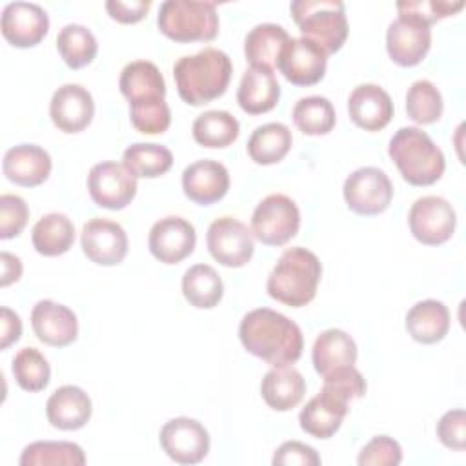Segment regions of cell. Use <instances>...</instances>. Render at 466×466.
I'll use <instances>...</instances> for the list:
<instances>
[{"instance_id":"31","label":"cell","mask_w":466,"mask_h":466,"mask_svg":"<svg viewBox=\"0 0 466 466\" xmlns=\"http://www.w3.org/2000/svg\"><path fill=\"white\" fill-rule=\"evenodd\" d=\"M293 137L286 124L268 122L251 133L248 140V155L255 164L271 166L280 162L291 149Z\"/></svg>"},{"instance_id":"48","label":"cell","mask_w":466,"mask_h":466,"mask_svg":"<svg viewBox=\"0 0 466 466\" xmlns=\"http://www.w3.org/2000/svg\"><path fill=\"white\" fill-rule=\"evenodd\" d=\"M22 335V320L20 317L2 306L0 308V350H7L11 344H15Z\"/></svg>"},{"instance_id":"38","label":"cell","mask_w":466,"mask_h":466,"mask_svg":"<svg viewBox=\"0 0 466 466\" xmlns=\"http://www.w3.org/2000/svg\"><path fill=\"white\" fill-rule=\"evenodd\" d=\"M293 122L304 135H328L337 122L335 107L326 96L311 95L297 100L291 111Z\"/></svg>"},{"instance_id":"4","label":"cell","mask_w":466,"mask_h":466,"mask_svg":"<svg viewBox=\"0 0 466 466\" xmlns=\"http://www.w3.org/2000/svg\"><path fill=\"white\" fill-rule=\"evenodd\" d=\"M388 155L402 178L411 186H431L446 169L442 151L428 133L413 126L395 131L388 146Z\"/></svg>"},{"instance_id":"19","label":"cell","mask_w":466,"mask_h":466,"mask_svg":"<svg viewBox=\"0 0 466 466\" xmlns=\"http://www.w3.org/2000/svg\"><path fill=\"white\" fill-rule=\"evenodd\" d=\"M93 115V96L80 84H64L51 96L49 116L53 124L64 133L84 131L91 124Z\"/></svg>"},{"instance_id":"22","label":"cell","mask_w":466,"mask_h":466,"mask_svg":"<svg viewBox=\"0 0 466 466\" xmlns=\"http://www.w3.org/2000/svg\"><path fill=\"white\" fill-rule=\"evenodd\" d=\"M53 162L49 153L36 144H18L5 151L2 171L16 186L35 187L47 180Z\"/></svg>"},{"instance_id":"34","label":"cell","mask_w":466,"mask_h":466,"mask_svg":"<svg viewBox=\"0 0 466 466\" xmlns=\"http://www.w3.org/2000/svg\"><path fill=\"white\" fill-rule=\"evenodd\" d=\"M193 138L204 147H228L240 133L238 120L222 109H209L200 113L191 127Z\"/></svg>"},{"instance_id":"42","label":"cell","mask_w":466,"mask_h":466,"mask_svg":"<svg viewBox=\"0 0 466 466\" xmlns=\"http://www.w3.org/2000/svg\"><path fill=\"white\" fill-rule=\"evenodd\" d=\"M402 461L400 444L388 435H375L357 457L359 466H397Z\"/></svg>"},{"instance_id":"9","label":"cell","mask_w":466,"mask_h":466,"mask_svg":"<svg viewBox=\"0 0 466 466\" xmlns=\"http://www.w3.org/2000/svg\"><path fill=\"white\" fill-rule=\"evenodd\" d=\"M342 195L353 213L371 217L388 209L393 198V184L382 169L366 166L348 175Z\"/></svg>"},{"instance_id":"1","label":"cell","mask_w":466,"mask_h":466,"mask_svg":"<svg viewBox=\"0 0 466 466\" xmlns=\"http://www.w3.org/2000/svg\"><path fill=\"white\" fill-rule=\"evenodd\" d=\"M244 350L269 366H289L302 355L304 337L300 328L286 315L257 308L248 311L238 326Z\"/></svg>"},{"instance_id":"10","label":"cell","mask_w":466,"mask_h":466,"mask_svg":"<svg viewBox=\"0 0 466 466\" xmlns=\"http://www.w3.org/2000/svg\"><path fill=\"white\" fill-rule=\"evenodd\" d=\"M408 224L411 235L420 244L439 246L451 238L457 226V215L446 198L426 195L411 204Z\"/></svg>"},{"instance_id":"25","label":"cell","mask_w":466,"mask_h":466,"mask_svg":"<svg viewBox=\"0 0 466 466\" xmlns=\"http://www.w3.org/2000/svg\"><path fill=\"white\" fill-rule=\"evenodd\" d=\"M280 98V86L273 69L251 66L244 71L238 89L237 102L248 115H262L271 111Z\"/></svg>"},{"instance_id":"33","label":"cell","mask_w":466,"mask_h":466,"mask_svg":"<svg viewBox=\"0 0 466 466\" xmlns=\"http://www.w3.org/2000/svg\"><path fill=\"white\" fill-rule=\"evenodd\" d=\"M182 295L191 306L211 309L222 300L224 284L213 266L195 264L182 277Z\"/></svg>"},{"instance_id":"32","label":"cell","mask_w":466,"mask_h":466,"mask_svg":"<svg viewBox=\"0 0 466 466\" xmlns=\"http://www.w3.org/2000/svg\"><path fill=\"white\" fill-rule=\"evenodd\" d=\"M31 242L44 257L64 255L75 242V226L64 213H47L33 226Z\"/></svg>"},{"instance_id":"46","label":"cell","mask_w":466,"mask_h":466,"mask_svg":"<svg viewBox=\"0 0 466 466\" xmlns=\"http://www.w3.org/2000/svg\"><path fill=\"white\" fill-rule=\"evenodd\" d=\"M271 462L275 466H319L320 457L315 448L300 441H286L275 450Z\"/></svg>"},{"instance_id":"36","label":"cell","mask_w":466,"mask_h":466,"mask_svg":"<svg viewBox=\"0 0 466 466\" xmlns=\"http://www.w3.org/2000/svg\"><path fill=\"white\" fill-rule=\"evenodd\" d=\"M122 164L138 178H157L173 166V153L160 144L135 142L124 149Z\"/></svg>"},{"instance_id":"24","label":"cell","mask_w":466,"mask_h":466,"mask_svg":"<svg viewBox=\"0 0 466 466\" xmlns=\"http://www.w3.org/2000/svg\"><path fill=\"white\" fill-rule=\"evenodd\" d=\"M91 411L93 406L89 395L75 384L56 388L46 402L47 420L53 428L62 431H75L84 428L91 419Z\"/></svg>"},{"instance_id":"44","label":"cell","mask_w":466,"mask_h":466,"mask_svg":"<svg viewBox=\"0 0 466 466\" xmlns=\"http://www.w3.org/2000/svg\"><path fill=\"white\" fill-rule=\"evenodd\" d=\"M464 7L462 0L457 2H444V0H406L397 2V11H408L419 15L422 20H426L430 25L437 20H442L446 16L455 15Z\"/></svg>"},{"instance_id":"14","label":"cell","mask_w":466,"mask_h":466,"mask_svg":"<svg viewBox=\"0 0 466 466\" xmlns=\"http://www.w3.org/2000/svg\"><path fill=\"white\" fill-rule=\"evenodd\" d=\"M158 441L166 455L178 464H197L209 451V433L195 419H169L158 433Z\"/></svg>"},{"instance_id":"45","label":"cell","mask_w":466,"mask_h":466,"mask_svg":"<svg viewBox=\"0 0 466 466\" xmlns=\"http://www.w3.org/2000/svg\"><path fill=\"white\" fill-rule=\"evenodd\" d=\"M437 437L439 441L455 451H462L466 448V413L464 410H450L437 422Z\"/></svg>"},{"instance_id":"30","label":"cell","mask_w":466,"mask_h":466,"mask_svg":"<svg viewBox=\"0 0 466 466\" xmlns=\"http://www.w3.org/2000/svg\"><path fill=\"white\" fill-rule=\"evenodd\" d=\"M289 40L288 31L279 24H258L244 38V55L251 66L273 69L282 47Z\"/></svg>"},{"instance_id":"37","label":"cell","mask_w":466,"mask_h":466,"mask_svg":"<svg viewBox=\"0 0 466 466\" xmlns=\"http://www.w3.org/2000/svg\"><path fill=\"white\" fill-rule=\"evenodd\" d=\"M56 49L67 67L80 69L95 60L98 44L91 29L86 25L67 24L58 31Z\"/></svg>"},{"instance_id":"18","label":"cell","mask_w":466,"mask_h":466,"mask_svg":"<svg viewBox=\"0 0 466 466\" xmlns=\"http://www.w3.org/2000/svg\"><path fill=\"white\" fill-rule=\"evenodd\" d=\"M0 29L11 46L33 47L47 35L49 16L38 4L11 2L2 11Z\"/></svg>"},{"instance_id":"16","label":"cell","mask_w":466,"mask_h":466,"mask_svg":"<svg viewBox=\"0 0 466 466\" xmlns=\"http://www.w3.org/2000/svg\"><path fill=\"white\" fill-rule=\"evenodd\" d=\"M80 244L84 255L100 266H116L127 255V235L124 228L109 218L95 217L82 228Z\"/></svg>"},{"instance_id":"20","label":"cell","mask_w":466,"mask_h":466,"mask_svg":"<svg viewBox=\"0 0 466 466\" xmlns=\"http://www.w3.org/2000/svg\"><path fill=\"white\" fill-rule=\"evenodd\" d=\"M182 189L195 204H215L222 200L229 189V173L218 160H197L182 171Z\"/></svg>"},{"instance_id":"17","label":"cell","mask_w":466,"mask_h":466,"mask_svg":"<svg viewBox=\"0 0 466 466\" xmlns=\"http://www.w3.org/2000/svg\"><path fill=\"white\" fill-rule=\"evenodd\" d=\"M197 244V233L189 220L182 217H164L157 220L147 237L151 255L164 264H177L189 257Z\"/></svg>"},{"instance_id":"49","label":"cell","mask_w":466,"mask_h":466,"mask_svg":"<svg viewBox=\"0 0 466 466\" xmlns=\"http://www.w3.org/2000/svg\"><path fill=\"white\" fill-rule=\"evenodd\" d=\"M0 262H2V279H0L2 288L16 282L22 277V262L16 255H13L9 251H2Z\"/></svg>"},{"instance_id":"43","label":"cell","mask_w":466,"mask_h":466,"mask_svg":"<svg viewBox=\"0 0 466 466\" xmlns=\"http://www.w3.org/2000/svg\"><path fill=\"white\" fill-rule=\"evenodd\" d=\"M29 218V208L18 195H0V238L7 240L18 237Z\"/></svg>"},{"instance_id":"13","label":"cell","mask_w":466,"mask_h":466,"mask_svg":"<svg viewBox=\"0 0 466 466\" xmlns=\"http://www.w3.org/2000/svg\"><path fill=\"white\" fill-rule=\"evenodd\" d=\"M350 402L351 399L346 393L324 382L320 391L311 397L299 413L302 431L315 439L333 437L350 411Z\"/></svg>"},{"instance_id":"35","label":"cell","mask_w":466,"mask_h":466,"mask_svg":"<svg viewBox=\"0 0 466 466\" xmlns=\"http://www.w3.org/2000/svg\"><path fill=\"white\" fill-rule=\"evenodd\" d=\"M18 462L20 466H82L86 455L69 441H36L22 450Z\"/></svg>"},{"instance_id":"3","label":"cell","mask_w":466,"mask_h":466,"mask_svg":"<svg viewBox=\"0 0 466 466\" xmlns=\"http://www.w3.org/2000/svg\"><path fill=\"white\" fill-rule=\"evenodd\" d=\"M320 275L319 257L302 246H295L280 255L268 277L266 289L277 302L302 308L315 299Z\"/></svg>"},{"instance_id":"11","label":"cell","mask_w":466,"mask_h":466,"mask_svg":"<svg viewBox=\"0 0 466 466\" xmlns=\"http://www.w3.org/2000/svg\"><path fill=\"white\" fill-rule=\"evenodd\" d=\"M206 244L211 257L226 268L246 266L255 251L251 229L238 218L228 215L218 217L209 224Z\"/></svg>"},{"instance_id":"6","label":"cell","mask_w":466,"mask_h":466,"mask_svg":"<svg viewBox=\"0 0 466 466\" xmlns=\"http://www.w3.org/2000/svg\"><path fill=\"white\" fill-rule=\"evenodd\" d=\"M291 16L304 38L315 42L326 55L337 53L348 38V20L340 0H295Z\"/></svg>"},{"instance_id":"15","label":"cell","mask_w":466,"mask_h":466,"mask_svg":"<svg viewBox=\"0 0 466 466\" xmlns=\"http://www.w3.org/2000/svg\"><path fill=\"white\" fill-rule=\"evenodd\" d=\"M328 55L311 40L289 38L277 60L279 71L295 86H313L324 78Z\"/></svg>"},{"instance_id":"2","label":"cell","mask_w":466,"mask_h":466,"mask_svg":"<svg viewBox=\"0 0 466 466\" xmlns=\"http://www.w3.org/2000/svg\"><path fill=\"white\" fill-rule=\"evenodd\" d=\"M233 73L231 58L215 47L180 56L173 66L178 96L189 106H204L222 96Z\"/></svg>"},{"instance_id":"40","label":"cell","mask_w":466,"mask_h":466,"mask_svg":"<svg viewBox=\"0 0 466 466\" xmlns=\"http://www.w3.org/2000/svg\"><path fill=\"white\" fill-rule=\"evenodd\" d=\"M444 109L442 95L433 82L415 80L406 93V113L415 124H433L441 118Z\"/></svg>"},{"instance_id":"8","label":"cell","mask_w":466,"mask_h":466,"mask_svg":"<svg viewBox=\"0 0 466 466\" xmlns=\"http://www.w3.org/2000/svg\"><path fill=\"white\" fill-rule=\"evenodd\" d=\"M430 46V24L415 13L399 11V16L388 25L386 31V49L390 58L397 66L411 67L424 60Z\"/></svg>"},{"instance_id":"12","label":"cell","mask_w":466,"mask_h":466,"mask_svg":"<svg viewBox=\"0 0 466 466\" xmlns=\"http://www.w3.org/2000/svg\"><path fill=\"white\" fill-rule=\"evenodd\" d=\"M87 191L91 200L106 209H124L137 195V177L113 160L98 162L89 169Z\"/></svg>"},{"instance_id":"26","label":"cell","mask_w":466,"mask_h":466,"mask_svg":"<svg viewBox=\"0 0 466 466\" xmlns=\"http://www.w3.org/2000/svg\"><path fill=\"white\" fill-rule=\"evenodd\" d=\"M311 360L315 371L324 377L342 366H355L357 344L350 333L339 328L322 331L311 348Z\"/></svg>"},{"instance_id":"41","label":"cell","mask_w":466,"mask_h":466,"mask_svg":"<svg viewBox=\"0 0 466 466\" xmlns=\"http://www.w3.org/2000/svg\"><path fill=\"white\" fill-rule=\"evenodd\" d=\"M133 127L144 135L164 133L171 124V111L164 98H149L129 104Z\"/></svg>"},{"instance_id":"7","label":"cell","mask_w":466,"mask_h":466,"mask_svg":"<svg viewBox=\"0 0 466 466\" xmlns=\"http://www.w3.org/2000/svg\"><path fill=\"white\" fill-rule=\"evenodd\" d=\"M300 228V211L297 204L282 195L273 193L262 198L251 215V233L266 246H284Z\"/></svg>"},{"instance_id":"47","label":"cell","mask_w":466,"mask_h":466,"mask_svg":"<svg viewBox=\"0 0 466 466\" xmlns=\"http://www.w3.org/2000/svg\"><path fill=\"white\" fill-rule=\"evenodd\" d=\"M151 7L149 0H107L106 9L109 16L120 24L140 22Z\"/></svg>"},{"instance_id":"39","label":"cell","mask_w":466,"mask_h":466,"mask_svg":"<svg viewBox=\"0 0 466 466\" xmlns=\"http://www.w3.org/2000/svg\"><path fill=\"white\" fill-rule=\"evenodd\" d=\"M11 371L16 380V384L25 391H42L51 379V368L44 353H40L36 348H22L13 357Z\"/></svg>"},{"instance_id":"21","label":"cell","mask_w":466,"mask_h":466,"mask_svg":"<svg viewBox=\"0 0 466 466\" xmlns=\"http://www.w3.org/2000/svg\"><path fill=\"white\" fill-rule=\"evenodd\" d=\"M31 326L38 340L55 348L69 346L78 335L76 315L67 306L49 299L38 300L33 306Z\"/></svg>"},{"instance_id":"28","label":"cell","mask_w":466,"mask_h":466,"mask_svg":"<svg viewBox=\"0 0 466 466\" xmlns=\"http://www.w3.org/2000/svg\"><path fill=\"white\" fill-rule=\"evenodd\" d=\"M404 324L413 340L420 344H435L442 340L450 329V311L444 302L426 299L408 309Z\"/></svg>"},{"instance_id":"23","label":"cell","mask_w":466,"mask_h":466,"mask_svg":"<svg viewBox=\"0 0 466 466\" xmlns=\"http://www.w3.org/2000/svg\"><path fill=\"white\" fill-rule=\"evenodd\" d=\"M348 113L360 129L380 131L393 116V102L380 86L360 84L348 98Z\"/></svg>"},{"instance_id":"29","label":"cell","mask_w":466,"mask_h":466,"mask_svg":"<svg viewBox=\"0 0 466 466\" xmlns=\"http://www.w3.org/2000/svg\"><path fill=\"white\" fill-rule=\"evenodd\" d=\"M118 87L129 104L166 96L164 76L149 60H135L126 64L118 78Z\"/></svg>"},{"instance_id":"5","label":"cell","mask_w":466,"mask_h":466,"mask_svg":"<svg viewBox=\"0 0 466 466\" xmlns=\"http://www.w3.org/2000/svg\"><path fill=\"white\" fill-rule=\"evenodd\" d=\"M157 25L169 40L209 42L218 33V15L215 2L204 0H166L157 16Z\"/></svg>"},{"instance_id":"27","label":"cell","mask_w":466,"mask_h":466,"mask_svg":"<svg viewBox=\"0 0 466 466\" xmlns=\"http://www.w3.org/2000/svg\"><path fill=\"white\" fill-rule=\"evenodd\" d=\"M304 393L306 380L302 373L291 366L271 368L260 382V395L275 411L293 410L302 400Z\"/></svg>"}]
</instances>
